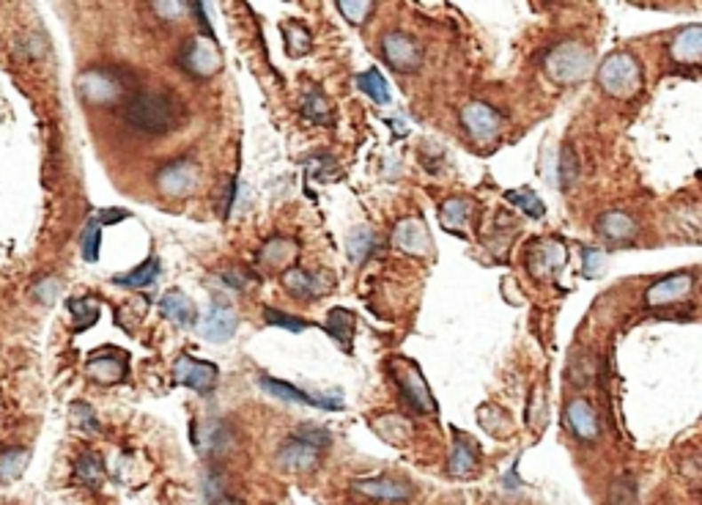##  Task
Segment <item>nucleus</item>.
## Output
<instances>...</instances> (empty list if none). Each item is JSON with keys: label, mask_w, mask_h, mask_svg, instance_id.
Here are the masks:
<instances>
[{"label": "nucleus", "mask_w": 702, "mask_h": 505, "mask_svg": "<svg viewBox=\"0 0 702 505\" xmlns=\"http://www.w3.org/2000/svg\"><path fill=\"white\" fill-rule=\"evenodd\" d=\"M477 461H481V456H477V445H475V439H472V437H467V434H456L453 451H451V461H448L451 476H456V478H464V476H469V472L477 467Z\"/></svg>", "instance_id": "nucleus-26"}, {"label": "nucleus", "mask_w": 702, "mask_h": 505, "mask_svg": "<svg viewBox=\"0 0 702 505\" xmlns=\"http://www.w3.org/2000/svg\"><path fill=\"white\" fill-rule=\"evenodd\" d=\"M264 319L275 327H285L291 333H302L310 327V322H305L302 316H291V313H283V310H275V308H264Z\"/></svg>", "instance_id": "nucleus-38"}, {"label": "nucleus", "mask_w": 702, "mask_h": 505, "mask_svg": "<svg viewBox=\"0 0 702 505\" xmlns=\"http://www.w3.org/2000/svg\"><path fill=\"white\" fill-rule=\"evenodd\" d=\"M283 289L289 292L294 300H299V302H313L318 294L324 292L322 280H318L315 275H310V272H305V269H297V267L283 272Z\"/></svg>", "instance_id": "nucleus-25"}, {"label": "nucleus", "mask_w": 702, "mask_h": 505, "mask_svg": "<svg viewBox=\"0 0 702 505\" xmlns=\"http://www.w3.org/2000/svg\"><path fill=\"white\" fill-rule=\"evenodd\" d=\"M179 67L195 80H211L222 69V55L214 44V39L206 36H193L187 39L184 47L179 50Z\"/></svg>", "instance_id": "nucleus-6"}, {"label": "nucleus", "mask_w": 702, "mask_h": 505, "mask_svg": "<svg viewBox=\"0 0 702 505\" xmlns=\"http://www.w3.org/2000/svg\"><path fill=\"white\" fill-rule=\"evenodd\" d=\"M376 4L371 0H338V12L351 22V25H363L373 14Z\"/></svg>", "instance_id": "nucleus-37"}, {"label": "nucleus", "mask_w": 702, "mask_h": 505, "mask_svg": "<svg viewBox=\"0 0 702 505\" xmlns=\"http://www.w3.org/2000/svg\"><path fill=\"white\" fill-rule=\"evenodd\" d=\"M75 472H77V478H80L83 484L97 486V484H102V478H105V464H102V459H100L97 453H83V456L77 459Z\"/></svg>", "instance_id": "nucleus-34"}, {"label": "nucleus", "mask_w": 702, "mask_h": 505, "mask_svg": "<svg viewBox=\"0 0 702 505\" xmlns=\"http://www.w3.org/2000/svg\"><path fill=\"white\" fill-rule=\"evenodd\" d=\"M469 217H472V204L467 198H448L439 206V223L444 231H451V234L461 236L467 231Z\"/></svg>", "instance_id": "nucleus-27"}, {"label": "nucleus", "mask_w": 702, "mask_h": 505, "mask_svg": "<svg viewBox=\"0 0 702 505\" xmlns=\"http://www.w3.org/2000/svg\"><path fill=\"white\" fill-rule=\"evenodd\" d=\"M236 327H239V319L231 308L211 305L198 325V333H201V338H206L211 343H226L236 335Z\"/></svg>", "instance_id": "nucleus-17"}, {"label": "nucleus", "mask_w": 702, "mask_h": 505, "mask_svg": "<svg viewBox=\"0 0 702 505\" xmlns=\"http://www.w3.org/2000/svg\"><path fill=\"white\" fill-rule=\"evenodd\" d=\"M28 467V451L12 448V451H0V481H12L22 476V469Z\"/></svg>", "instance_id": "nucleus-36"}, {"label": "nucleus", "mask_w": 702, "mask_h": 505, "mask_svg": "<svg viewBox=\"0 0 702 505\" xmlns=\"http://www.w3.org/2000/svg\"><path fill=\"white\" fill-rule=\"evenodd\" d=\"M219 505H242V502H239V500H222Z\"/></svg>", "instance_id": "nucleus-48"}, {"label": "nucleus", "mask_w": 702, "mask_h": 505, "mask_svg": "<svg viewBox=\"0 0 702 505\" xmlns=\"http://www.w3.org/2000/svg\"><path fill=\"white\" fill-rule=\"evenodd\" d=\"M579 173V163H577V151H573L570 146L562 148V160H560V187L568 189L573 184V179H577Z\"/></svg>", "instance_id": "nucleus-42"}, {"label": "nucleus", "mask_w": 702, "mask_h": 505, "mask_svg": "<svg viewBox=\"0 0 702 505\" xmlns=\"http://www.w3.org/2000/svg\"><path fill=\"white\" fill-rule=\"evenodd\" d=\"M666 52L675 63H681V69L683 67H697L699 58H702V25L694 22V25L681 28L678 34L669 39Z\"/></svg>", "instance_id": "nucleus-18"}, {"label": "nucleus", "mask_w": 702, "mask_h": 505, "mask_svg": "<svg viewBox=\"0 0 702 505\" xmlns=\"http://www.w3.org/2000/svg\"><path fill=\"white\" fill-rule=\"evenodd\" d=\"M568 259V250L560 239H535L527 247L524 267L535 280H552Z\"/></svg>", "instance_id": "nucleus-8"}, {"label": "nucleus", "mask_w": 702, "mask_h": 505, "mask_svg": "<svg viewBox=\"0 0 702 505\" xmlns=\"http://www.w3.org/2000/svg\"><path fill=\"white\" fill-rule=\"evenodd\" d=\"M461 130L472 138V140H491L499 130H502V124H505V116L491 108L489 102H467L461 108Z\"/></svg>", "instance_id": "nucleus-9"}, {"label": "nucleus", "mask_w": 702, "mask_h": 505, "mask_svg": "<svg viewBox=\"0 0 702 505\" xmlns=\"http://www.w3.org/2000/svg\"><path fill=\"white\" fill-rule=\"evenodd\" d=\"M565 429L579 442H595L601 437L595 406L587 398H570L565 404Z\"/></svg>", "instance_id": "nucleus-14"}, {"label": "nucleus", "mask_w": 702, "mask_h": 505, "mask_svg": "<svg viewBox=\"0 0 702 505\" xmlns=\"http://www.w3.org/2000/svg\"><path fill=\"white\" fill-rule=\"evenodd\" d=\"M228 437H231V434L226 431V423L209 421V423L201 429V448L209 451V453H219V451H226Z\"/></svg>", "instance_id": "nucleus-35"}, {"label": "nucleus", "mask_w": 702, "mask_h": 505, "mask_svg": "<svg viewBox=\"0 0 702 505\" xmlns=\"http://www.w3.org/2000/svg\"><path fill=\"white\" fill-rule=\"evenodd\" d=\"M544 69H546L549 80L557 85H577V83L587 80L593 72V52H590V47H585L577 39L560 42L549 50V55L544 60Z\"/></svg>", "instance_id": "nucleus-3"}, {"label": "nucleus", "mask_w": 702, "mask_h": 505, "mask_svg": "<svg viewBox=\"0 0 702 505\" xmlns=\"http://www.w3.org/2000/svg\"><path fill=\"white\" fill-rule=\"evenodd\" d=\"M69 308H72V313L77 316V322H80L77 330H85V327H91L93 322L100 319V308H97V305H88V302H83V300H77V302L72 300Z\"/></svg>", "instance_id": "nucleus-43"}, {"label": "nucleus", "mask_w": 702, "mask_h": 505, "mask_svg": "<svg viewBox=\"0 0 702 505\" xmlns=\"http://www.w3.org/2000/svg\"><path fill=\"white\" fill-rule=\"evenodd\" d=\"M100 231H102V226L97 223V217H93L91 223L85 226V231H83V256H85V261H97L100 259Z\"/></svg>", "instance_id": "nucleus-40"}, {"label": "nucleus", "mask_w": 702, "mask_h": 505, "mask_svg": "<svg viewBox=\"0 0 702 505\" xmlns=\"http://www.w3.org/2000/svg\"><path fill=\"white\" fill-rule=\"evenodd\" d=\"M75 415L80 418V426H83V429H91V431H97V429H100L97 418H93V413H91V406L77 404V406H75Z\"/></svg>", "instance_id": "nucleus-46"}, {"label": "nucleus", "mask_w": 702, "mask_h": 505, "mask_svg": "<svg viewBox=\"0 0 702 505\" xmlns=\"http://www.w3.org/2000/svg\"><path fill=\"white\" fill-rule=\"evenodd\" d=\"M283 44H285V52H289L291 58H302L307 50H310V30L297 22V20H289V22H283Z\"/></svg>", "instance_id": "nucleus-29"}, {"label": "nucleus", "mask_w": 702, "mask_h": 505, "mask_svg": "<svg viewBox=\"0 0 702 505\" xmlns=\"http://www.w3.org/2000/svg\"><path fill=\"white\" fill-rule=\"evenodd\" d=\"M694 283H697V277L691 272H675L664 280H656L653 286L645 292V305L648 308H669V305L686 302L694 292Z\"/></svg>", "instance_id": "nucleus-13"}, {"label": "nucleus", "mask_w": 702, "mask_h": 505, "mask_svg": "<svg viewBox=\"0 0 702 505\" xmlns=\"http://www.w3.org/2000/svg\"><path fill=\"white\" fill-rule=\"evenodd\" d=\"M351 492H357L365 500L376 502H390V505H403L414 497L411 484L390 476H379V478H355L351 481Z\"/></svg>", "instance_id": "nucleus-11"}, {"label": "nucleus", "mask_w": 702, "mask_h": 505, "mask_svg": "<svg viewBox=\"0 0 702 505\" xmlns=\"http://www.w3.org/2000/svg\"><path fill=\"white\" fill-rule=\"evenodd\" d=\"M261 382V388L267 390V393H272V396H277V398H283V401H294V404H310V406H318V409H343V401L340 398H324V396H310V393H305V390H299V388H294V385H289V382H280V379H272V376H261L259 379Z\"/></svg>", "instance_id": "nucleus-20"}, {"label": "nucleus", "mask_w": 702, "mask_h": 505, "mask_svg": "<svg viewBox=\"0 0 702 505\" xmlns=\"http://www.w3.org/2000/svg\"><path fill=\"white\" fill-rule=\"evenodd\" d=\"M318 459H322V451L307 445V442H302L297 437L285 439L277 448V464L283 469H291V472H307L318 464Z\"/></svg>", "instance_id": "nucleus-21"}, {"label": "nucleus", "mask_w": 702, "mask_h": 505, "mask_svg": "<svg viewBox=\"0 0 702 505\" xmlns=\"http://www.w3.org/2000/svg\"><path fill=\"white\" fill-rule=\"evenodd\" d=\"M595 234L612 244H628L640 234V226L634 223V217L626 212H603L595 220Z\"/></svg>", "instance_id": "nucleus-19"}, {"label": "nucleus", "mask_w": 702, "mask_h": 505, "mask_svg": "<svg viewBox=\"0 0 702 505\" xmlns=\"http://www.w3.org/2000/svg\"><path fill=\"white\" fill-rule=\"evenodd\" d=\"M376 234L371 231V228H357L355 234L348 236V259L355 261V264H363L371 252H373V247H376Z\"/></svg>", "instance_id": "nucleus-33"}, {"label": "nucleus", "mask_w": 702, "mask_h": 505, "mask_svg": "<svg viewBox=\"0 0 702 505\" xmlns=\"http://www.w3.org/2000/svg\"><path fill=\"white\" fill-rule=\"evenodd\" d=\"M390 371H393V376H395V385H398V390H401V398L411 406V409H418V413H423V415H434L436 413V398H434V393L428 390V385H426V379H423V373H420V368L414 365L411 360H403V357H395L393 363H390Z\"/></svg>", "instance_id": "nucleus-5"}, {"label": "nucleus", "mask_w": 702, "mask_h": 505, "mask_svg": "<svg viewBox=\"0 0 702 505\" xmlns=\"http://www.w3.org/2000/svg\"><path fill=\"white\" fill-rule=\"evenodd\" d=\"M124 118L138 132L165 135V132H173L176 126L181 124L184 108H181L179 97H173V93H165V91L138 93V97H132L130 102H126Z\"/></svg>", "instance_id": "nucleus-1"}, {"label": "nucleus", "mask_w": 702, "mask_h": 505, "mask_svg": "<svg viewBox=\"0 0 702 505\" xmlns=\"http://www.w3.org/2000/svg\"><path fill=\"white\" fill-rule=\"evenodd\" d=\"M250 280H252V277H250L247 272H228V277H226V283H231L234 289H244Z\"/></svg>", "instance_id": "nucleus-47"}, {"label": "nucleus", "mask_w": 702, "mask_h": 505, "mask_svg": "<svg viewBox=\"0 0 702 505\" xmlns=\"http://www.w3.org/2000/svg\"><path fill=\"white\" fill-rule=\"evenodd\" d=\"M173 379H176V385H187V388H193V390L209 396L217 388L219 371L209 360H198L193 355H181L176 360V365H173Z\"/></svg>", "instance_id": "nucleus-12"}, {"label": "nucleus", "mask_w": 702, "mask_h": 505, "mask_svg": "<svg viewBox=\"0 0 702 505\" xmlns=\"http://www.w3.org/2000/svg\"><path fill=\"white\" fill-rule=\"evenodd\" d=\"M610 505H636V484L623 476L610 489Z\"/></svg>", "instance_id": "nucleus-39"}, {"label": "nucleus", "mask_w": 702, "mask_h": 505, "mask_svg": "<svg viewBox=\"0 0 702 505\" xmlns=\"http://www.w3.org/2000/svg\"><path fill=\"white\" fill-rule=\"evenodd\" d=\"M355 325H357V316L355 313L346 310V308H332L327 313L324 330L338 341V346H340L343 352H348L351 349V335H355Z\"/></svg>", "instance_id": "nucleus-28"}, {"label": "nucleus", "mask_w": 702, "mask_h": 505, "mask_svg": "<svg viewBox=\"0 0 702 505\" xmlns=\"http://www.w3.org/2000/svg\"><path fill=\"white\" fill-rule=\"evenodd\" d=\"M379 52L385 63L398 75H414L423 67V50L403 30H387L379 39Z\"/></svg>", "instance_id": "nucleus-7"}, {"label": "nucleus", "mask_w": 702, "mask_h": 505, "mask_svg": "<svg viewBox=\"0 0 702 505\" xmlns=\"http://www.w3.org/2000/svg\"><path fill=\"white\" fill-rule=\"evenodd\" d=\"M126 363H130V357H126V352H121V349L93 352L88 360V376L100 385H116L126 376V368H130Z\"/></svg>", "instance_id": "nucleus-15"}, {"label": "nucleus", "mask_w": 702, "mask_h": 505, "mask_svg": "<svg viewBox=\"0 0 702 505\" xmlns=\"http://www.w3.org/2000/svg\"><path fill=\"white\" fill-rule=\"evenodd\" d=\"M299 259V244L291 236H269L259 250V261L264 269H291Z\"/></svg>", "instance_id": "nucleus-22"}, {"label": "nucleus", "mask_w": 702, "mask_h": 505, "mask_svg": "<svg viewBox=\"0 0 702 505\" xmlns=\"http://www.w3.org/2000/svg\"><path fill=\"white\" fill-rule=\"evenodd\" d=\"M294 437L302 439V442H307V445H313V448H318V451H324L330 442H332L330 431L322 429V426H299Z\"/></svg>", "instance_id": "nucleus-41"}, {"label": "nucleus", "mask_w": 702, "mask_h": 505, "mask_svg": "<svg viewBox=\"0 0 702 505\" xmlns=\"http://www.w3.org/2000/svg\"><path fill=\"white\" fill-rule=\"evenodd\" d=\"M595 83L606 97L628 102L642 91V67L634 55L615 52L610 58H603V63L595 72Z\"/></svg>", "instance_id": "nucleus-2"}, {"label": "nucleus", "mask_w": 702, "mask_h": 505, "mask_svg": "<svg viewBox=\"0 0 702 505\" xmlns=\"http://www.w3.org/2000/svg\"><path fill=\"white\" fill-rule=\"evenodd\" d=\"M187 6L189 4H154L151 12H156L159 17H165V20H179Z\"/></svg>", "instance_id": "nucleus-45"}, {"label": "nucleus", "mask_w": 702, "mask_h": 505, "mask_svg": "<svg viewBox=\"0 0 702 505\" xmlns=\"http://www.w3.org/2000/svg\"><path fill=\"white\" fill-rule=\"evenodd\" d=\"M505 201H507V204H514L516 209H522L524 214H530V217H535V220H540V217L546 214L544 201H540V198L535 196V189H530V187L510 189V193H505Z\"/></svg>", "instance_id": "nucleus-32"}, {"label": "nucleus", "mask_w": 702, "mask_h": 505, "mask_svg": "<svg viewBox=\"0 0 702 505\" xmlns=\"http://www.w3.org/2000/svg\"><path fill=\"white\" fill-rule=\"evenodd\" d=\"M393 242L409 256H426L431 250V234L420 217H403L393 228Z\"/></svg>", "instance_id": "nucleus-16"}, {"label": "nucleus", "mask_w": 702, "mask_h": 505, "mask_svg": "<svg viewBox=\"0 0 702 505\" xmlns=\"http://www.w3.org/2000/svg\"><path fill=\"white\" fill-rule=\"evenodd\" d=\"M302 113L307 121L318 124V126H332L335 124V110H332V102L324 93L322 85H307L305 88V97H302Z\"/></svg>", "instance_id": "nucleus-23"}, {"label": "nucleus", "mask_w": 702, "mask_h": 505, "mask_svg": "<svg viewBox=\"0 0 702 505\" xmlns=\"http://www.w3.org/2000/svg\"><path fill=\"white\" fill-rule=\"evenodd\" d=\"M357 88L365 93V97H371L376 105H387L390 102V88H387V80L381 77V72L376 67L365 69L357 75Z\"/></svg>", "instance_id": "nucleus-30"}, {"label": "nucleus", "mask_w": 702, "mask_h": 505, "mask_svg": "<svg viewBox=\"0 0 702 505\" xmlns=\"http://www.w3.org/2000/svg\"><path fill=\"white\" fill-rule=\"evenodd\" d=\"M156 272H159V259L148 256L138 269L126 272V275H118L116 283H118V286H126V289H143V286H151V283L156 280Z\"/></svg>", "instance_id": "nucleus-31"}, {"label": "nucleus", "mask_w": 702, "mask_h": 505, "mask_svg": "<svg viewBox=\"0 0 702 505\" xmlns=\"http://www.w3.org/2000/svg\"><path fill=\"white\" fill-rule=\"evenodd\" d=\"M582 259H585V264H582V275L585 277H595L603 269V261H606V256H603L598 247H585L582 250Z\"/></svg>", "instance_id": "nucleus-44"}, {"label": "nucleus", "mask_w": 702, "mask_h": 505, "mask_svg": "<svg viewBox=\"0 0 702 505\" xmlns=\"http://www.w3.org/2000/svg\"><path fill=\"white\" fill-rule=\"evenodd\" d=\"M130 88H132L130 75H124L116 67L88 69L77 80V91L88 105H118L121 100L130 97Z\"/></svg>", "instance_id": "nucleus-4"}, {"label": "nucleus", "mask_w": 702, "mask_h": 505, "mask_svg": "<svg viewBox=\"0 0 702 505\" xmlns=\"http://www.w3.org/2000/svg\"><path fill=\"white\" fill-rule=\"evenodd\" d=\"M156 187L168 198H187L198 187V165L189 160H173L156 171Z\"/></svg>", "instance_id": "nucleus-10"}, {"label": "nucleus", "mask_w": 702, "mask_h": 505, "mask_svg": "<svg viewBox=\"0 0 702 505\" xmlns=\"http://www.w3.org/2000/svg\"><path fill=\"white\" fill-rule=\"evenodd\" d=\"M159 310H163V316L168 322H173L179 327H187V325H193L198 319V308L193 305V300H189L179 289H171L163 300H159Z\"/></svg>", "instance_id": "nucleus-24"}]
</instances>
